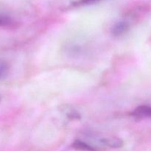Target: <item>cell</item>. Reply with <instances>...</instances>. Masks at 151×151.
Returning <instances> with one entry per match:
<instances>
[{"mask_svg": "<svg viewBox=\"0 0 151 151\" xmlns=\"http://www.w3.org/2000/svg\"><path fill=\"white\" fill-rule=\"evenodd\" d=\"M128 27H129V25H128V22H125V21H120V22H116L114 25L111 29V33L114 36H119L125 33L128 29Z\"/></svg>", "mask_w": 151, "mask_h": 151, "instance_id": "obj_1", "label": "cell"}, {"mask_svg": "<svg viewBox=\"0 0 151 151\" xmlns=\"http://www.w3.org/2000/svg\"><path fill=\"white\" fill-rule=\"evenodd\" d=\"M102 143L106 146H109L113 148H119L123 145V142L121 139L116 137H111V138H103L101 139Z\"/></svg>", "mask_w": 151, "mask_h": 151, "instance_id": "obj_3", "label": "cell"}, {"mask_svg": "<svg viewBox=\"0 0 151 151\" xmlns=\"http://www.w3.org/2000/svg\"><path fill=\"white\" fill-rule=\"evenodd\" d=\"M103 1V0H76L72 2V5L75 7H79V6H86L91 5V4H96L97 2Z\"/></svg>", "mask_w": 151, "mask_h": 151, "instance_id": "obj_6", "label": "cell"}, {"mask_svg": "<svg viewBox=\"0 0 151 151\" xmlns=\"http://www.w3.org/2000/svg\"><path fill=\"white\" fill-rule=\"evenodd\" d=\"M0 102H1V96H0Z\"/></svg>", "mask_w": 151, "mask_h": 151, "instance_id": "obj_9", "label": "cell"}, {"mask_svg": "<svg viewBox=\"0 0 151 151\" xmlns=\"http://www.w3.org/2000/svg\"><path fill=\"white\" fill-rule=\"evenodd\" d=\"M72 147L75 149H77L78 150L83 151H96V149L94 147H91L89 145L86 144L84 142L81 141V140H75L74 143L72 144Z\"/></svg>", "mask_w": 151, "mask_h": 151, "instance_id": "obj_4", "label": "cell"}, {"mask_svg": "<svg viewBox=\"0 0 151 151\" xmlns=\"http://www.w3.org/2000/svg\"><path fill=\"white\" fill-rule=\"evenodd\" d=\"M12 24V20L10 17L4 15L0 14V27H7Z\"/></svg>", "mask_w": 151, "mask_h": 151, "instance_id": "obj_8", "label": "cell"}, {"mask_svg": "<svg viewBox=\"0 0 151 151\" xmlns=\"http://www.w3.org/2000/svg\"><path fill=\"white\" fill-rule=\"evenodd\" d=\"M137 117H151V106H141L137 107L132 114Z\"/></svg>", "mask_w": 151, "mask_h": 151, "instance_id": "obj_2", "label": "cell"}, {"mask_svg": "<svg viewBox=\"0 0 151 151\" xmlns=\"http://www.w3.org/2000/svg\"><path fill=\"white\" fill-rule=\"evenodd\" d=\"M8 64L4 60H0V81L6 78L8 73Z\"/></svg>", "mask_w": 151, "mask_h": 151, "instance_id": "obj_7", "label": "cell"}, {"mask_svg": "<svg viewBox=\"0 0 151 151\" xmlns=\"http://www.w3.org/2000/svg\"><path fill=\"white\" fill-rule=\"evenodd\" d=\"M62 107H63V109L61 110V111H63L69 119H76L81 118L79 113L77 111H75V109H72V107H70V106H62Z\"/></svg>", "mask_w": 151, "mask_h": 151, "instance_id": "obj_5", "label": "cell"}]
</instances>
